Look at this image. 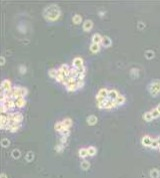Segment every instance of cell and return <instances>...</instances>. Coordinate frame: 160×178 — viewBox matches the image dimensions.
Returning <instances> with one entry per match:
<instances>
[{"instance_id": "obj_1", "label": "cell", "mask_w": 160, "mask_h": 178, "mask_svg": "<svg viewBox=\"0 0 160 178\" xmlns=\"http://www.w3.org/2000/svg\"><path fill=\"white\" fill-rule=\"evenodd\" d=\"M60 15H61V11L56 4H51L47 6L43 11V17L50 22H54L57 19H59Z\"/></svg>"}, {"instance_id": "obj_2", "label": "cell", "mask_w": 160, "mask_h": 178, "mask_svg": "<svg viewBox=\"0 0 160 178\" xmlns=\"http://www.w3.org/2000/svg\"><path fill=\"white\" fill-rule=\"evenodd\" d=\"M147 90H148V92L150 93L151 96L156 97L160 93V81L156 80V81H153L152 83H150L148 86H147Z\"/></svg>"}, {"instance_id": "obj_3", "label": "cell", "mask_w": 160, "mask_h": 178, "mask_svg": "<svg viewBox=\"0 0 160 178\" xmlns=\"http://www.w3.org/2000/svg\"><path fill=\"white\" fill-rule=\"evenodd\" d=\"M12 90L11 83L8 80H3L1 83V93H7Z\"/></svg>"}, {"instance_id": "obj_4", "label": "cell", "mask_w": 160, "mask_h": 178, "mask_svg": "<svg viewBox=\"0 0 160 178\" xmlns=\"http://www.w3.org/2000/svg\"><path fill=\"white\" fill-rule=\"evenodd\" d=\"M1 106H4L6 109H7V111L9 112L11 111L12 109H14L15 108V103H14V100L13 99H10L8 98L4 103H1Z\"/></svg>"}, {"instance_id": "obj_5", "label": "cell", "mask_w": 160, "mask_h": 178, "mask_svg": "<svg viewBox=\"0 0 160 178\" xmlns=\"http://www.w3.org/2000/svg\"><path fill=\"white\" fill-rule=\"evenodd\" d=\"M152 141H153V139L150 137V136H148V135H145L144 137L142 138V141H141V143H142V145L145 146V147H150Z\"/></svg>"}, {"instance_id": "obj_6", "label": "cell", "mask_w": 160, "mask_h": 178, "mask_svg": "<svg viewBox=\"0 0 160 178\" xmlns=\"http://www.w3.org/2000/svg\"><path fill=\"white\" fill-rule=\"evenodd\" d=\"M14 103L15 108H18V109H21V108H23L26 105V101H25L24 98H18V99L14 100Z\"/></svg>"}, {"instance_id": "obj_7", "label": "cell", "mask_w": 160, "mask_h": 178, "mask_svg": "<svg viewBox=\"0 0 160 178\" xmlns=\"http://www.w3.org/2000/svg\"><path fill=\"white\" fill-rule=\"evenodd\" d=\"M72 66H73V67H76V69H79L82 66H84L83 65V58L75 57L74 60H73V61H72Z\"/></svg>"}, {"instance_id": "obj_8", "label": "cell", "mask_w": 160, "mask_h": 178, "mask_svg": "<svg viewBox=\"0 0 160 178\" xmlns=\"http://www.w3.org/2000/svg\"><path fill=\"white\" fill-rule=\"evenodd\" d=\"M118 97H119V95H118V93H117L116 90H109V92H108V99L109 100L116 101Z\"/></svg>"}, {"instance_id": "obj_9", "label": "cell", "mask_w": 160, "mask_h": 178, "mask_svg": "<svg viewBox=\"0 0 160 178\" xmlns=\"http://www.w3.org/2000/svg\"><path fill=\"white\" fill-rule=\"evenodd\" d=\"M92 27H93V22L91 20H86L83 23V30L84 31H90L92 29Z\"/></svg>"}, {"instance_id": "obj_10", "label": "cell", "mask_w": 160, "mask_h": 178, "mask_svg": "<svg viewBox=\"0 0 160 178\" xmlns=\"http://www.w3.org/2000/svg\"><path fill=\"white\" fill-rule=\"evenodd\" d=\"M102 39H103V36H101L100 34L96 33L92 36V42L93 43H97V44H101L102 43Z\"/></svg>"}, {"instance_id": "obj_11", "label": "cell", "mask_w": 160, "mask_h": 178, "mask_svg": "<svg viewBox=\"0 0 160 178\" xmlns=\"http://www.w3.org/2000/svg\"><path fill=\"white\" fill-rule=\"evenodd\" d=\"M101 44L104 47H109L112 44V41H111L110 37H108V36H103V39H102V43Z\"/></svg>"}, {"instance_id": "obj_12", "label": "cell", "mask_w": 160, "mask_h": 178, "mask_svg": "<svg viewBox=\"0 0 160 178\" xmlns=\"http://www.w3.org/2000/svg\"><path fill=\"white\" fill-rule=\"evenodd\" d=\"M62 124H63L64 129H69L72 126V120L70 118H65L64 120L62 121Z\"/></svg>"}, {"instance_id": "obj_13", "label": "cell", "mask_w": 160, "mask_h": 178, "mask_svg": "<svg viewBox=\"0 0 160 178\" xmlns=\"http://www.w3.org/2000/svg\"><path fill=\"white\" fill-rule=\"evenodd\" d=\"M100 48H101L100 44H97V43H92V44L90 45V51H92L93 53L99 52V51H100Z\"/></svg>"}, {"instance_id": "obj_14", "label": "cell", "mask_w": 160, "mask_h": 178, "mask_svg": "<svg viewBox=\"0 0 160 178\" xmlns=\"http://www.w3.org/2000/svg\"><path fill=\"white\" fill-rule=\"evenodd\" d=\"M87 123L90 126H93V125H95L97 123V118L95 117L94 115H91V116H89V117L87 118Z\"/></svg>"}, {"instance_id": "obj_15", "label": "cell", "mask_w": 160, "mask_h": 178, "mask_svg": "<svg viewBox=\"0 0 160 178\" xmlns=\"http://www.w3.org/2000/svg\"><path fill=\"white\" fill-rule=\"evenodd\" d=\"M108 92H109V90H107V89H101V90H99L97 95H99L105 99H108Z\"/></svg>"}, {"instance_id": "obj_16", "label": "cell", "mask_w": 160, "mask_h": 178, "mask_svg": "<svg viewBox=\"0 0 160 178\" xmlns=\"http://www.w3.org/2000/svg\"><path fill=\"white\" fill-rule=\"evenodd\" d=\"M72 21H73L74 24H80L81 21H82V17H81L79 14H75V15L73 16V18H72Z\"/></svg>"}, {"instance_id": "obj_17", "label": "cell", "mask_w": 160, "mask_h": 178, "mask_svg": "<svg viewBox=\"0 0 160 178\" xmlns=\"http://www.w3.org/2000/svg\"><path fill=\"white\" fill-rule=\"evenodd\" d=\"M159 175H160V173L158 169H152V170L150 171V177L151 178H158Z\"/></svg>"}, {"instance_id": "obj_18", "label": "cell", "mask_w": 160, "mask_h": 178, "mask_svg": "<svg viewBox=\"0 0 160 178\" xmlns=\"http://www.w3.org/2000/svg\"><path fill=\"white\" fill-rule=\"evenodd\" d=\"M125 101H126V99H125L124 96H121V95H119V97L117 98V100H116L115 102H116V104H117V106H121V105H123V104H124Z\"/></svg>"}, {"instance_id": "obj_19", "label": "cell", "mask_w": 160, "mask_h": 178, "mask_svg": "<svg viewBox=\"0 0 160 178\" xmlns=\"http://www.w3.org/2000/svg\"><path fill=\"white\" fill-rule=\"evenodd\" d=\"M79 156L81 158H85V157H87V156H89V155H88V150L85 149V148H81L79 150Z\"/></svg>"}, {"instance_id": "obj_20", "label": "cell", "mask_w": 160, "mask_h": 178, "mask_svg": "<svg viewBox=\"0 0 160 178\" xmlns=\"http://www.w3.org/2000/svg\"><path fill=\"white\" fill-rule=\"evenodd\" d=\"M54 129L55 131H57V132H61L63 129H64V127H63V124H62V122H57L56 124L54 125Z\"/></svg>"}, {"instance_id": "obj_21", "label": "cell", "mask_w": 160, "mask_h": 178, "mask_svg": "<svg viewBox=\"0 0 160 178\" xmlns=\"http://www.w3.org/2000/svg\"><path fill=\"white\" fill-rule=\"evenodd\" d=\"M48 74H49L50 77L56 79V76H57V75H58V70H56V69H51V70H49Z\"/></svg>"}, {"instance_id": "obj_22", "label": "cell", "mask_w": 160, "mask_h": 178, "mask_svg": "<svg viewBox=\"0 0 160 178\" xmlns=\"http://www.w3.org/2000/svg\"><path fill=\"white\" fill-rule=\"evenodd\" d=\"M143 119H144L145 121H147V122L152 121V120H153V117H152V115H151V112L144 113V115H143Z\"/></svg>"}, {"instance_id": "obj_23", "label": "cell", "mask_w": 160, "mask_h": 178, "mask_svg": "<svg viewBox=\"0 0 160 178\" xmlns=\"http://www.w3.org/2000/svg\"><path fill=\"white\" fill-rule=\"evenodd\" d=\"M67 91L68 92H75L76 90H78V86H77V83L76 84H73V85H69V86H66Z\"/></svg>"}, {"instance_id": "obj_24", "label": "cell", "mask_w": 160, "mask_h": 178, "mask_svg": "<svg viewBox=\"0 0 160 178\" xmlns=\"http://www.w3.org/2000/svg\"><path fill=\"white\" fill-rule=\"evenodd\" d=\"M87 150H88V155L89 156H94L95 154L97 153V149L93 146H90L89 148H87Z\"/></svg>"}, {"instance_id": "obj_25", "label": "cell", "mask_w": 160, "mask_h": 178, "mask_svg": "<svg viewBox=\"0 0 160 178\" xmlns=\"http://www.w3.org/2000/svg\"><path fill=\"white\" fill-rule=\"evenodd\" d=\"M25 159H26V161L27 162H31V161H33V159H34V154L33 152H28L26 155H25Z\"/></svg>"}, {"instance_id": "obj_26", "label": "cell", "mask_w": 160, "mask_h": 178, "mask_svg": "<svg viewBox=\"0 0 160 178\" xmlns=\"http://www.w3.org/2000/svg\"><path fill=\"white\" fill-rule=\"evenodd\" d=\"M11 155H12V157L14 158V159H18L20 157V155H21V153H20V151L18 149H14L12 151V153H11Z\"/></svg>"}, {"instance_id": "obj_27", "label": "cell", "mask_w": 160, "mask_h": 178, "mask_svg": "<svg viewBox=\"0 0 160 178\" xmlns=\"http://www.w3.org/2000/svg\"><path fill=\"white\" fill-rule=\"evenodd\" d=\"M151 115H152V117H153V119H156V118H158L160 116V113L158 112V110L155 108V109H152L151 111Z\"/></svg>"}, {"instance_id": "obj_28", "label": "cell", "mask_w": 160, "mask_h": 178, "mask_svg": "<svg viewBox=\"0 0 160 178\" xmlns=\"http://www.w3.org/2000/svg\"><path fill=\"white\" fill-rule=\"evenodd\" d=\"M90 167V163L88 161H86L84 160L83 162H81V168L83 169V170H87V169H89Z\"/></svg>"}, {"instance_id": "obj_29", "label": "cell", "mask_w": 160, "mask_h": 178, "mask_svg": "<svg viewBox=\"0 0 160 178\" xmlns=\"http://www.w3.org/2000/svg\"><path fill=\"white\" fill-rule=\"evenodd\" d=\"M159 147L160 146H159V144H158V142H157V140H156V139H153L150 148H152V149H159Z\"/></svg>"}, {"instance_id": "obj_30", "label": "cell", "mask_w": 160, "mask_h": 178, "mask_svg": "<svg viewBox=\"0 0 160 178\" xmlns=\"http://www.w3.org/2000/svg\"><path fill=\"white\" fill-rule=\"evenodd\" d=\"M145 56H146V58L151 60V58L154 57V52H153L152 51H147L146 52H145Z\"/></svg>"}, {"instance_id": "obj_31", "label": "cell", "mask_w": 160, "mask_h": 178, "mask_svg": "<svg viewBox=\"0 0 160 178\" xmlns=\"http://www.w3.org/2000/svg\"><path fill=\"white\" fill-rule=\"evenodd\" d=\"M60 134H61L63 137H68V136H69V134H70L69 129H63V130L60 132Z\"/></svg>"}, {"instance_id": "obj_32", "label": "cell", "mask_w": 160, "mask_h": 178, "mask_svg": "<svg viewBox=\"0 0 160 178\" xmlns=\"http://www.w3.org/2000/svg\"><path fill=\"white\" fill-rule=\"evenodd\" d=\"M20 128H21V124H18V125H15V126H13V127L10 129V132L14 133V132H17L18 130H19Z\"/></svg>"}, {"instance_id": "obj_33", "label": "cell", "mask_w": 160, "mask_h": 178, "mask_svg": "<svg viewBox=\"0 0 160 178\" xmlns=\"http://www.w3.org/2000/svg\"><path fill=\"white\" fill-rule=\"evenodd\" d=\"M9 144H10L9 140H8V139H6V138H5V139H3V140L1 141V145H2L3 147H5V148L8 147V146H9Z\"/></svg>"}, {"instance_id": "obj_34", "label": "cell", "mask_w": 160, "mask_h": 178, "mask_svg": "<svg viewBox=\"0 0 160 178\" xmlns=\"http://www.w3.org/2000/svg\"><path fill=\"white\" fill-rule=\"evenodd\" d=\"M107 99H105V98L101 97V96H99V95H97L96 96V102H97V104H100V103H103L104 101H106Z\"/></svg>"}, {"instance_id": "obj_35", "label": "cell", "mask_w": 160, "mask_h": 178, "mask_svg": "<svg viewBox=\"0 0 160 178\" xmlns=\"http://www.w3.org/2000/svg\"><path fill=\"white\" fill-rule=\"evenodd\" d=\"M63 149H64V145H62V144H59V145H57L56 148H55V150L57 151V152H62L63 151Z\"/></svg>"}, {"instance_id": "obj_36", "label": "cell", "mask_w": 160, "mask_h": 178, "mask_svg": "<svg viewBox=\"0 0 160 178\" xmlns=\"http://www.w3.org/2000/svg\"><path fill=\"white\" fill-rule=\"evenodd\" d=\"M84 86V81H81V80H77V86H78V89H81V88H83Z\"/></svg>"}, {"instance_id": "obj_37", "label": "cell", "mask_w": 160, "mask_h": 178, "mask_svg": "<svg viewBox=\"0 0 160 178\" xmlns=\"http://www.w3.org/2000/svg\"><path fill=\"white\" fill-rule=\"evenodd\" d=\"M19 71H20V74H25L26 72V67H25L24 66H19Z\"/></svg>"}, {"instance_id": "obj_38", "label": "cell", "mask_w": 160, "mask_h": 178, "mask_svg": "<svg viewBox=\"0 0 160 178\" xmlns=\"http://www.w3.org/2000/svg\"><path fill=\"white\" fill-rule=\"evenodd\" d=\"M77 70H78V72H79V74H85V71H86V69H85L84 66H82L81 67L77 69Z\"/></svg>"}, {"instance_id": "obj_39", "label": "cell", "mask_w": 160, "mask_h": 178, "mask_svg": "<svg viewBox=\"0 0 160 178\" xmlns=\"http://www.w3.org/2000/svg\"><path fill=\"white\" fill-rule=\"evenodd\" d=\"M67 142V137H62L60 138V144H62V145H65V143Z\"/></svg>"}, {"instance_id": "obj_40", "label": "cell", "mask_w": 160, "mask_h": 178, "mask_svg": "<svg viewBox=\"0 0 160 178\" xmlns=\"http://www.w3.org/2000/svg\"><path fill=\"white\" fill-rule=\"evenodd\" d=\"M131 74H132V76H138V71H137L136 69L131 70Z\"/></svg>"}, {"instance_id": "obj_41", "label": "cell", "mask_w": 160, "mask_h": 178, "mask_svg": "<svg viewBox=\"0 0 160 178\" xmlns=\"http://www.w3.org/2000/svg\"><path fill=\"white\" fill-rule=\"evenodd\" d=\"M144 26H145V24L143 23V22H139V23H138V28H139V29H143Z\"/></svg>"}, {"instance_id": "obj_42", "label": "cell", "mask_w": 160, "mask_h": 178, "mask_svg": "<svg viewBox=\"0 0 160 178\" xmlns=\"http://www.w3.org/2000/svg\"><path fill=\"white\" fill-rule=\"evenodd\" d=\"M0 65H1V66H4V65H5V57H4V56H1V60H0Z\"/></svg>"}, {"instance_id": "obj_43", "label": "cell", "mask_w": 160, "mask_h": 178, "mask_svg": "<svg viewBox=\"0 0 160 178\" xmlns=\"http://www.w3.org/2000/svg\"><path fill=\"white\" fill-rule=\"evenodd\" d=\"M0 178H7V176H6V174L2 173V174H1V176H0Z\"/></svg>"}, {"instance_id": "obj_44", "label": "cell", "mask_w": 160, "mask_h": 178, "mask_svg": "<svg viewBox=\"0 0 160 178\" xmlns=\"http://www.w3.org/2000/svg\"><path fill=\"white\" fill-rule=\"evenodd\" d=\"M156 140H157V142H158V144H159V146H160V136L156 138Z\"/></svg>"}, {"instance_id": "obj_45", "label": "cell", "mask_w": 160, "mask_h": 178, "mask_svg": "<svg viewBox=\"0 0 160 178\" xmlns=\"http://www.w3.org/2000/svg\"><path fill=\"white\" fill-rule=\"evenodd\" d=\"M156 109H157V110H158V112L160 113V104L158 105V106H157V107H156Z\"/></svg>"}, {"instance_id": "obj_46", "label": "cell", "mask_w": 160, "mask_h": 178, "mask_svg": "<svg viewBox=\"0 0 160 178\" xmlns=\"http://www.w3.org/2000/svg\"><path fill=\"white\" fill-rule=\"evenodd\" d=\"M159 151H160V147H159Z\"/></svg>"}]
</instances>
